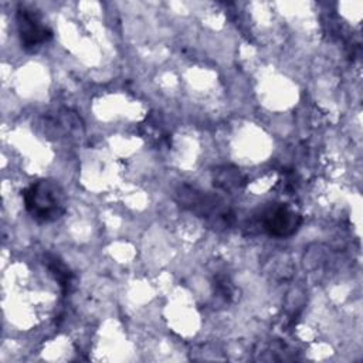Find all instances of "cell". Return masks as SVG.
<instances>
[{
    "label": "cell",
    "mask_w": 363,
    "mask_h": 363,
    "mask_svg": "<svg viewBox=\"0 0 363 363\" xmlns=\"http://www.w3.org/2000/svg\"><path fill=\"white\" fill-rule=\"evenodd\" d=\"M26 210L38 223H52L67 210V196L54 180H38L21 193Z\"/></svg>",
    "instance_id": "cell-1"
},
{
    "label": "cell",
    "mask_w": 363,
    "mask_h": 363,
    "mask_svg": "<svg viewBox=\"0 0 363 363\" xmlns=\"http://www.w3.org/2000/svg\"><path fill=\"white\" fill-rule=\"evenodd\" d=\"M177 200L180 206L206 220L214 228L228 227L233 224V211L216 196H210L194 187L183 186L177 193Z\"/></svg>",
    "instance_id": "cell-2"
},
{
    "label": "cell",
    "mask_w": 363,
    "mask_h": 363,
    "mask_svg": "<svg viewBox=\"0 0 363 363\" xmlns=\"http://www.w3.org/2000/svg\"><path fill=\"white\" fill-rule=\"evenodd\" d=\"M17 31L21 47L26 51H37L52 37V31L44 24L38 11L20 6L16 14Z\"/></svg>",
    "instance_id": "cell-3"
},
{
    "label": "cell",
    "mask_w": 363,
    "mask_h": 363,
    "mask_svg": "<svg viewBox=\"0 0 363 363\" xmlns=\"http://www.w3.org/2000/svg\"><path fill=\"white\" fill-rule=\"evenodd\" d=\"M301 216L282 203H272L261 210L259 223L265 233L274 237H289L301 225Z\"/></svg>",
    "instance_id": "cell-4"
},
{
    "label": "cell",
    "mask_w": 363,
    "mask_h": 363,
    "mask_svg": "<svg viewBox=\"0 0 363 363\" xmlns=\"http://www.w3.org/2000/svg\"><path fill=\"white\" fill-rule=\"evenodd\" d=\"M45 265L50 269V272L54 275L55 281L60 284V286L67 291L71 285V279L72 275L69 272V269L67 268V265L57 257L54 255H47L45 257Z\"/></svg>",
    "instance_id": "cell-5"
},
{
    "label": "cell",
    "mask_w": 363,
    "mask_h": 363,
    "mask_svg": "<svg viewBox=\"0 0 363 363\" xmlns=\"http://www.w3.org/2000/svg\"><path fill=\"white\" fill-rule=\"evenodd\" d=\"M214 183L224 190H233V189H237L241 186L242 179H241V174L238 173V170L225 167L217 173V176L214 177Z\"/></svg>",
    "instance_id": "cell-6"
}]
</instances>
